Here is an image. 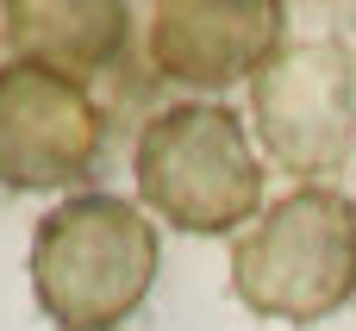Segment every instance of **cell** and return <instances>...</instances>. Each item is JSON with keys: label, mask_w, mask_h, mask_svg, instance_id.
Segmentation results:
<instances>
[{"label": "cell", "mask_w": 356, "mask_h": 331, "mask_svg": "<svg viewBox=\"0 0 356 331\" xmlns=\"http://www.w3.org/2000/svg\"><path fill=\"white\" fill-rule=\"evenodd\" d=\"M156 282V225L119 194H69L31 232V294L56 331H119Z\"/></svg>", "instance_id": "6da1fadb"}, {"label": "cell", "mask_w": 356, "mask_h": 331, "mask_svg": "<svg viewBox=\"0 0 356 331\" xmlns=\"http://www.w3.org/2000/svg\"><path fill=\"white\" fill-rule=\"evenodd\" d=\"M232 288L250 313L282 325L332 319L356 294V200L338 188H294L232 244Z\"/></svg>", "instance_id": "7a4b0ae2"}, {"label": "cell", "mask_w": 356, "mask_h": 331, "mask_svg": "<svg viewBox=\"0 0 356 331\" xmlns=\"http://www.w3.org/2000/svg\"><path fill=\"white\" fill-rule=\"evenodd\" d=\"M144 207H156L181 232H232L263 200V169L219 100H175L144 119L138 156H131Z\"/></svg>", "instance_id": "3957f363"}, {"label": "cell", "mask_w": 356, "mask_h": 331, "mask_svg": "<svg viewBox=\"0 0 356 331\" xmlns=\"http://www.w3.org/2000/svg\"><path fill=\"white\" fill-rule=\"evenodd\" d=\"M263 144L294 175H325L356 138V50L338 38H288L250 75Z\"/></svg>", "instance_id": "277c9868"}, {"label": "cell", "mask_w": 356, "mask_h": 331, "mask_svg": "<svg viewBox=\"0 0 356 331\" xmlns=\"http://www.w3.org/2000/svg\"><path fill=\"white\" fill-rule=\"evenodd\" d=\"M106 144V119L88 88L31 56L0 63V181L6 188H75Z\"/></svg>", "instance_id": "5b68a950"}, {"label": "cell", "mask_w": 356, "mask_h": 331, "mask_svg": "<svg viewBox=\"0 0 356 331\" xmlns=\"http://www.w3.org/2000/svg\"><path fill=\"white\" fill-rule=\"evenodd\" d=\"M282 25L288 6L275 0H163L150 13V63L169 81L232 88L288 44Z\"/></svg>", "instance_id": "8992f818"}, {"label": "cell", "mask_w": 356, "mask_h": 331, "mask_svg": "<svg viewBox=\"0 0 356 331\" xmlns=\"http://www.w3.org/2000/svg\"><path fill=\"white\" fill-rule=\"evenodd\" d=\"M125 6L113 0H44V6H13L6 13V31L13 44L44 63V69H63V75H88V69H106L119 50H125Z\"/></svg>", "instance_id": "52a82bcc"}]
</instances>
